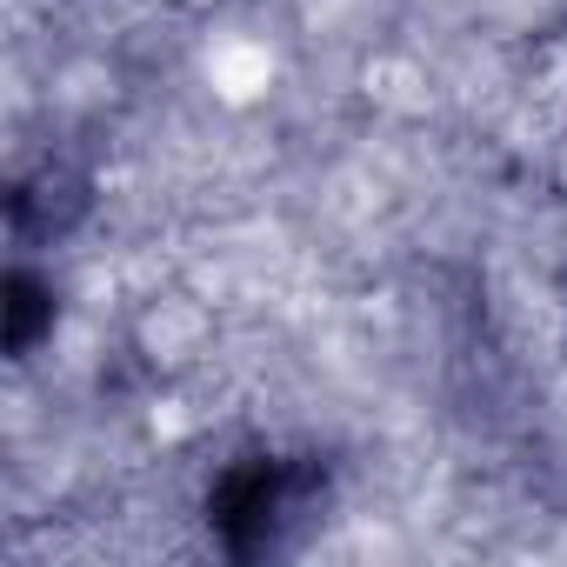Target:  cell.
<instances>
[{
  "mask_svg": "<svg viewBox=\"0 0 567 567\" xmlns=\"http://www.w3.org/2000/svg\"><path fill=\"white\" fill-rule=\"evenodd\" d=\"M267 81H274V54L260 41H214L207 48V87L220 101H234V107L240 101H260Z\"/></svg>",
  "mask_w": 567,
  "mask_h": 567,
  "instance_id": "6da1fadb",
  "label": "cell"
},
{
  "mask_svg": "<svg viewBox=\"0 0 567 567\" xmlns=\"http://www.w3.org/2000/svg\"><path fill=\"white\" fill-rule=\"evenodd\" d=\"M147 341L154 348H200V315H187V308H174V301H161L154 315H147Z\"/></svg>",
  "mask_w": 567,
  "mask_h": 567,
  "instance_id": "7a4b0ae2",
  "label": "cell"
}]
</instances>
